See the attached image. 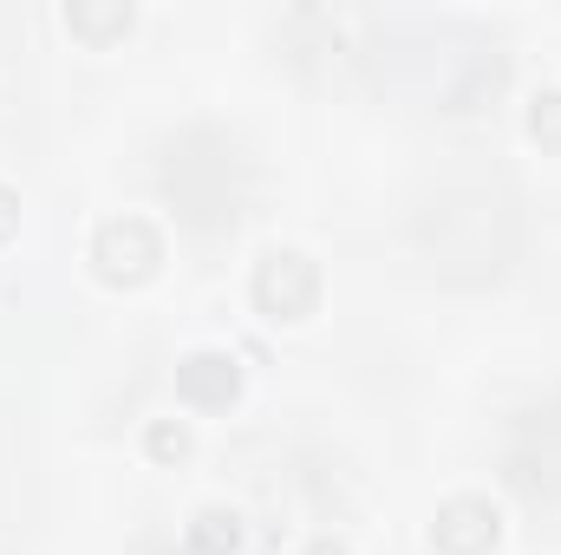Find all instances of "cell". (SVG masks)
Wrapping results in <instances>:
<instances>
[{
    "instance_id": "3",
    "label": "cell",
    "mask_w": 561,
    "mask_h": 555,
    "mask_svg": "<svg viewBox=\"0 0 561 555\" xmlns=\"http://www.w3.org/2000/svg\"><path fill=\"white\" fill-rule=\"evenodd\" d=\"M503 536V517L490 497H450L437 503V523H431V543L444 555H490Z\"/></svg>"
},
{
    "instance_id": "6",
    "label": "cell",
    "mask_w": 561,
    "mask_h": 555,
    "mask_svg": "<svg viewBox=\"0 0 561 555\" xmlns=\"http://www.w3.org/2000/svg\"><path fill=\"white\" fill-rule=\"evenodd\" d=\"M236 550H242V517L236 510H196L190 555H236Z\"/></svg>"
},
{
    "instance_id": "9",
    "label": "cell",
    "mask_w": 561,
    "mask_h": 555,
    "mask_svg": "<svg viewBox=\"0 0 561 555\" xmlns=\"http://www.w3.org/2000/svg\"><path fill=\"white\" fill-rule=\"evenodd\" d=\"M13 229H20V196H13V190L0 183V242H7Z\"/></svg>"
},
{
    "instance_id": "8",
    "label": "cell",
    "mask_w": 561,
    "mask_h": 555,
    "mask_svg": "<svg viewBox=\"0 0 561 555\" xmlns=\"http://www.w3.org/2000/svg\"><path fill=\"white\" fill-rule=\"evenodd\" d=\"M144 444H150V457H163V464H170V457H183V451H190V431H183L176 418H157V424L144 431Z\"/></svg>"
},
{
    "instance_id": "7",
    "label": "cell",
    "mask_w": 561,
    "mask_h": 555,
    "mask_svg": "<svg viewBox=\"0 0 561 555\" xmlns=\"http://www.w3.org/2000/svg\"><path fill=\"white\" fill-rule=\"evenodd\" d=\"M529 138L549 144V150H561V86H549V92L529 99Z\"/></svg>"
},
{
    "instance_id": "5",
    "label": "cell",
    "mask_w": 561,
    "mask_h": 555,
    "mask_svg": "<svg viewBox=\"0 0 561 555\" xmlns=\"http://www.w3.org/2000/svg\"><path fill=\"white\" fill-rule=\"evenodd\" d=\"M131 20H138L131 0H79V7H66V26L79 39H118V33H131Z\"/></svg>"
},
{
    "instance_id": "2",
    "label": "cell",
    "mask_w": 561,
    "mask_h": 555,
    "mask_svg": "<svg viewBox=\"0 0 561 555\" xmlns=\"http://www.w3.org/2000/svg\"><path fill=\"white\" fill-rule=\"evenodd\" d=\"M157 262H163L157 223H144V216H112V223H99V236H92V269L112 281V287L150 281Z\"/></svg>"
},
{
    "instance_id": "4",
    "label": "cell",
    "mask_w": 561,
    "mask_h": 555,
    "mask_svg": "<svg viewBox=\"0 0 561 555\" xmlns=\"http://www.w3.org/2000/svg\"><path fill=\"white\" fill-rule=\"evenodd\" d=\"M176 393H183V406H196V412L229 406V399L242 393V366H236V353H216V347L183 353V360H176Z\"/></svg>"
},
{
    "instance_id": "1",
    "label": "cell",
    "mask_w": 561,
    "mask_h": 555,
    "mask_svg": "<svg viewBox=\"0 0 561 555\" xmlns=\"http://www.w3.org/2000/svg\"><path fill=\"white\" fill-rule=\"evenodd\" d=\"M249 294H255V307H262L268 320H307V314L320 307V269H313L300 249H268V256L255 262Z\"/></svg>"
},
{
    "instance_id": "10",
    "label": "cell",
    "mask_w": 561,
    "mask_h": 555,
    "mask_svg": "<svg viewBox=\"0 0 561 555\" xmlns=\"http://www.w3.org/2000/svg\"><path fill=\"white\" fill-rule=\"evenodd\" d=\"M300 555H353V550H346V543H333V536H313Z\"/></svg>"
}]
</instances>
